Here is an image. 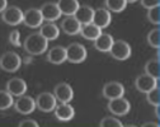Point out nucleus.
<instances>
[{"label": "nucleus", "instance_id": "nucleus-1", "mask_svg": "<svg viewBox=\"0 0 160 127\" xmlns=\"http://www.w3.org/2000/svg\"><path fill=\"white\" fill-rule=\"evenodd\" d=\"M47 46H48V41L41 33L29 34L24 41V48L32 56L42 55L47 50Z\"/></svg>", "mask_w": 160, "mask_h": 127}, {"label": "nucleus", "instance_id": "nucleus-2", "mask_svg": "<svg viewBox=\"0 0 160 127\" xmlns=\"http://www.w3.org/2000/svg\"><path fill=\"white\" fill-rule=\"evenodd\" d=\"M111 53V56L116 60H127L131 56V47L127 42L118 39V41H113V43L111 46V50L108 51Z\"/></svg>", "mask_w": 160, "mask_h": 127}, {"label": "nucleus", "instance_id": "nucleus-3", "mask_svg": "<svg viewBox=\"0 0 160 127\" xmlns=\"http://www.w3.org/2000/svg\"><path fill=\"white\" fill-rule=\"evenodd\" d=\"M22 60L15 52H5L2 57H0V66L3 70L8 73H14L21 68Z\"/></svg>", "mask_w": 160, "mask_h": 127}, {"label": "nucleus", "instance_id": "nucleus-4", "mask_svg": "<svg viewBox=\"0 0 160 127\" xmlns=\"http://www.w3.org/2000/svg\"><path fill=\"white\" fill-rule=\"evenodd\" d=\"M66 60L72 64H80L87 58V48L80 43H71L66 48Z\"/></svg>", "mask_w": 160, "mask_h": 127}, {"label": "nucleus", "instance_id": "nucleus-5", "mask_svg": "<svg viewBox=\"0 0 160 127\" xmlns=\"http://www.w3.org/2000/svg\"><path fill=\"white\" fill-rule=\"evenodd\" d=\"M43 18L41 14V10L32 8L23 13V23L29 28H38L42 26Z\"/></svg>", "mask_w": 160, "mask_h": 127}, {"label": "nucleus", "instance_id": "nucleus-6", "mask_svg": "<svg viewBox=\"0 0 160 127\" xmlns=\"http://www.w3.org/2000/svg\"><path fill=\"white\" fill-rule=\"evenodd\" d=\"M108 109L116 116H125L130 111V103L123 97H118L114 99H109Z\"/></svg>", "mask_w": 160, "mask_h": 127}, {"label": "nucleus", "instance_id": "nucleus-7", "mask_svg": "<svg viewBox=\"0 0 160 127\" xmlns=\"http://www.w3.org/2000/svg\"><path fill=\"white\" fill-rule=\"evenodd\" d=\"M56 97L51 93H41L36 99V107H38L42 112H51L56 107Z\"/></svg>", "mask_w": 160, "mask_h": 127}, {"label": "nucleus", "instance_id": "nucleus-8", "mask_svg": "<svg viewBox=\"0 0 160 127\" xmlns=\"http://www.w3.org/2000/svg\"><path fill=\"white\" fill-rule=\"evenodd\" d=\"M15 109L22 114H29L36 109V100L28 95H19V98L14 103Z\"/></svg>", "mask_w": 160, "mask_h": 127}, {"label": "nucleus", "instance_id": "nucleus-9", "mask_svg": "<svg viewBox=\"0 0 160 127\" xmlns=\"http://www.w3.org/2000/svg\"><path fill=\"white\" fill-rule=\"evenodd\" d=\"M3 20L9 26H17L23 22V12L18 7H10L5 8L2 15Z\"/></svg>", "mask_w": 160, "mask_h": 127}, {"label": "nucleus", "instance_id": "nucleus-10", "mask_svg": "<svg viewBox=\"0 0 160 127\" xmlns=\"http://www.w3.org/2000/svg\"><path fill=\"white\" fill-rule=\"evenodd\" d=\"M53 95L61 103H70L74 98V90L68 83H60L55 87Z\"/></svg>", "mask_w": 160, "mask_h": 127}, {"label": "nucleus", "instance_id": "nucleus-11", "mask_svg": "<svg viewBox=\"0 0 160 127\" xmlns=\"http://www.w3.org/2000/svg\"><path fill=\"white\" fill-rule=\"evenodd\" d=\"M7 92L10 93L13 97L23 95L27 92V84L21 78H13L7 83Z\"/></svg>", "mask_w": 160, "mask_h": 127}, {"label": "nucleus", "instance_id": "nucleus-12", "mask_svg": "<svg viewBox=\"0 0 160 127\" xmlns=\"http://www.w3.org/2000/svg\"><path fill=\"white\" fill-rule=\"evenodd\" d=\"M123 94H125V88L122 84L118 81L107 83L103 88V95L107 99H114L118 97H123Z\"/></svg>", "mask_w": 160, "mask_h": 127}, {"label": "nucleus", "instance_id": "nucleus-13", "mask_svg": "<svg viewBox=\"0 0 160 127\" xmlns=\"http://www.w3.org/2000/svg\"><path fill=\"white\" fill-rule=\"evenodd\" d=\"M39 10H41L43 20H47V22H55L61 15V12H60L57 7V3H46L42 5V8Z\"/></svg>", "mask_w": 160, "mask_h": 127}, {"label": "nucleus", "instance_id": "nucleus-14", "mask_svg": "<svg viewBox=\"0 0 160 127\" xmlns=\"http://www.w3.org/2000/svg\"><path fill=\"white\" fill-rule=\"evenodd\" d=\"M92 22L98 26L101 29L103 28H107L111 23V13L108 9H103V8H99V9H95L94 10V14H93V20Z\"/></svg>", "mask_w": 160, "mask_h": 127}, {"label": "nucleus", "instance_id": "nucleus-15", "mask_svg": "<svg viewBox=\"0 0 160 127\" xmlns=\"http://www.w3.org/2000/svg\"><path fill=\"white\" fill-rule=\"evenodd\" d=\"M135 85H136L137 90L142 92V93H148L150 89H152L155 85H158V80L145 73L144 75H140V76L136 79Z\"/></svg>", "mask_w": 160, "mask_h": 127}, {"label": "nucleus", "instance_id": "nucleus-16", "mask_svg": "<svg viewBox=\"0 0 160 127\" xmlns=\"http://www.w3.org/2000/svg\"><path fill=\"white\" fill-rule=\"evenodd\" d=\"M93 14H94L93 8L88 5H79L76 12L74 13V17L80 24H87L93 20Z\"/></svg>", "mask_w": 160, "mask_h": 127}, {"label": "nucleus", "instance_id": "nucleus-17", "mask_svg": "<svg viewBox=\"0 0 160 127\" xmlns=\"http://www.w3.org/2000/svg\"><path fill=\"white\" fill-rule=\"evenodd\" d=\"M55 116L60 121H70L75 116V111L69 103H61L55 107Z\"/></svg>", "mask_w": 160, "mask_h": 127}, {"label": "nucleus", "instance_id": "nucleus-18", "mask_svg": "<svg viewBox=\"0 0 160 127\" xmlns=\"http://www.w3.org/2000/svg\"><path fill=\"white\" fill-rule=\"evenodd\" d=\"M80 27H82V24H80L78 20L75 19L74 15H68L64 20H62V24H61V28L62 31L69 34V36H75L80 32Z\"/></svg>", "mask_w": 160, "mask_h": 127}, {"label": "nucleus", "instance_id": "nucleus-19", "mask_svg": "<svg viewBox=\"0 0 160 127\" xmlns=\"http://www.w3.org/2000/svg\"><path fill=\"white\" fill-rule=\"evenodd\" d=\"M112 43H113V38L108 33H101L94 39V47L102 52H108L111 50Z\"/></svg>", "mask_w": 160, "mask_h": 127}, {"label": "nucleus", "instance_id": "nucleus-20", "mask_svg": "<svg viewBox=\"0 0 160 127\" xmlns=\"http://www.w3.org/2000/svg\"><path fill=\"white\" fill-rule=\"evenodd\" d=\"M79 33L87 39L94 41L99 34L102 33V29L99 28L98 26H95L93 22H90V23H87V24H82Z\"/></svg>", "mask_w": 160, "mask_h": 127}, {"label": "nucleus", "instance_id": "nucleus-21", "mask_svg": "<svg viewBox=\"0 0 160 127\" xmlns=\"http://www.w3.org/2000/svg\"><path fill=\"white\" fill-rule=\"evenodd\" d=\"M47 58L50 62L55 64V65H60V64L66 61V50L61 46H56L52 50H50Z\"/></svg>", "mask_w": 160, "mask_h": 127}, {"label": "nucleus", "instance_id": "nucleus-22", "mask_svg": "<svg viewBox=\"0 0 160 127\" xmlns=\"http://www.w3.org/2000/svg\"><path fill=\"white\" fill-rule=\"evenodd\" d=\"M57 7L64 15H74L76 9L79 8V2L78 0H58Z\"/></svg>", "mask_w": 160, "mask_h": 127}, {"label": "nucleus", "instance_id": "nucleus-23", "mask_svg": "<svg viewBox=\"0 0 160 127\" xmlns=\"http://www.w3.org/2000/svg\"><path fill=\"white\" fill-rule=\"evenodd\" d=\"M39 33H41L47 41H52V39H56V38L58 37V34H60V28H58L56 24L48 22V23L41 26V31H39Z\"/></svg>", "mask_w": 160, "mask_h": 127}, {"label": "nucleus", "instance_id": "nucleus-24", "mask_svg": "<svg viewBox=\"0 0 160 127\" xmlns=\"http://www.w3.org/2000/svg\"><path fill=\"white\" fill-rule=\"evenodd\" d=\"M145 71L148 75L155 78L156 80H159V75H160V62L159 58H152L149 60L145 65Z\"/></svg>", "mask_w": 160, "mask_h": 127}, {"label": "nucleus", "instance_id": "nucleus-25", "mask_svg": "<svg viewBox=\"0 0 160 127\" xmlns=\"http://www.w3.org/2000/svg\"><path fill=\"white\" fill-rule=\"evenodd\" d=\"M106 5L107 9L114 13H119L126 9L127 7V2L126 0H106Z\"/></svg>", "mask_w": 160, "mask_h": 127}, {"label": "nucleus", "instance_id": "nucleus-26", "mask_svg": "<svg viewBox=\"0 0 160 127\" xmlns=\"http://www.w3.org/2000/svg\"><path fill=\"white\" fill-rule=\"evenodd\" d=\"M13 104H14V100H13V95L10 93H8L7 90L0 92V109H8Z\"/></svg>", "mask_w": 160, "mask_h": 127}, {"label": "nucleus", "instance_id": "nucleus-27", "mask_svg": "<svg viewBox=\"0 0 160 127\" xmlns=\"http://www.w3.org/2000/svg\"><path fill=\"white\" fill-rule=\"evenodd\" d=\"M148 102L151 104V105H159L160 104V89H159V87L158 85H155L152 89H150L148 93Z\"/></svg>", "mask_w": 160, "mask_h": 127}, {"label": "nucleus", "instance_id": "nucleus-28", "mask_svg": "<svg viewBox=\"0 0 160 127\" xmlns=\"http://www.w3.org/2000/svg\"><path fill=\"white\" fill-rule=\"evenodd\" d=\"M148 42L151 47L159 48V45H160V29L159 28L150 31V33L148 36Z\"/></svg>", "mask_w": 160, "mask_h": 127}, {"label": "nucleus", "instance_id": "nucleus-29", "mask_svg": "<svg viewBox=\"0 0 160 127\" xmlns=\"http://www.w3.org/2000/svg\"><path fill=\"white\" fill-rule=\"evenodd\" d=\"M148 18L152 24H159L160 23V7L156 5L154 8H150L148 12Z\"/></svg>", "mask_w": 160, "mask_h": 127}, {"label": "nucleus", "instance_id": "nucleus-30", "mask_svg": "<svg viewBox=\"0 0 160 127\" xmlns=\"http://www.w3.org/2000/svg\"><path fill=\"white\" fill-rule=\"evenodd\" d=\"M101 124L102 127H121L122 126V122L117 119L116 117H106L101 121Z\"/></svg>", "mask_w": 160, "mask_h": 127}, {"label": "nucleus", "instance_id": "nucleus-31", "mask_svg": "<svg viewBox=\"0 0 160 127\" xmlns=\"http://www.w3.org/2000/svg\"><path fill=\"white\" fill-rule=\"evenodd\" d=\"M19 38H21V36H19V31H17V29L13 31L9 34V42L13 46H17V47L21 46V41H19Z\"/></svg>", "mask_w": 160, "mask_h": 127}, {"label": "nucleus", "instance_id": "nucleus-32", "mask_svg": "<svg viewBox=\"0 0 160 127\" xmlns=\"http://www.w3.org/2000/svg\"><path fill=\"white\" fill-rule=\"evenodd\" d=\"M160 4V0H141V5L146 9H150V8H154L156 5Z\"/></svg>", "mask_w": 160, "mask_h": 127}, {"label": "nucleus", "instance_id": "nucleus-33", "mask_svg": "<svg viewBox=\"0 0 160 127\" xmlns=\"http://www.w3.org/2000/svg\"><path fill=\"white\" fill-rule=\"evenodd\" d=\"M19 126L21 127H38V123L33 119H24L19 123Z\"/></svg>", "mask_w": 160, "mask_h": 127}, {"label": "nucleus", "instance_id": "nucleus-34", "mask_svg": "<svg viewBox=\"0 0 160 127\" xmlns=\"http://www.w3.org/2000/svg\"><path fill=\"white\" fill-rule=\"evenodd\" d=\"M7 0H0V13L4 12V9L7 8Z\"/></svg>", "mask_w": 160, "mask_h": 127}, {"label": "nucleus", "instance_id": "nucleus-35", "mask_svg": "<svg viewBox=\"0 0 160 127\" xmlns=\"http://www.w3.org/2000/svg\"><path fill=\"white\" fill-rule=\"evenodd\" d=\"M144 127H159V123H154V122H148V123H144Z\"/></svg>", "mask_w": 160, "mask_h": 127}, {"label": "nucleus", "instance_id": "nucleus-36", "mask_svg": "<svg viewBox=\"0 0 160 127\" xmlns=\"http://www.w3.org/2000/svg\"><path fill=\"white\" fill-rule=\"evenodd\" d=\"M155 114L158 118H160V108H159V105H155Z\"/></svg>", "mask_w": 160, "mask_h": 127}, {"label": "nucleus", "instance_id": "nucleus-37", "mask_svg": "<svg viewBox=\"0 0 160 127\" xmlns=\"http://www.w3.org/2000/svg\"><path fill=\"white\" fill-rule=\"evenodd\" d=\"M127 3H135V2H137V0H126Z\"/></svg>", "mask_w": 160, "mask_h": 127}]
</instances>
